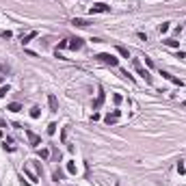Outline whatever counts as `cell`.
<instances>
[{
	"mask_svg": "<svg viewBox=\"0 0 186 186\" xmlns=\"http://www.w3.org/2000/svg\"><path fill=\"white\" fill-rule=\"evenodd\" d=\"M95 59H98L100 63H104V65H110V67H117V65H119V59L113 56V54H108V52H100Z\"/></svg>",
	"mask_w": 186,
	"mask_h": 186,
	"instance_id": "1",
	"label": "cell"
},
{
	"mask_svg": "<svg viewBox=\"0 0 186 186\" xmlns=\"http://www.w3.org/2000/svg\"><path fill=\"white\" fill-rule=\"evenodd\" d=\"M132 67H134V72H136L138 76H143V78H145V82H152L149 72H145V67L141 65V61H138V59H132Z\"/></svg>",
	"mask_w": 186,
	"mask_h": 186,
	"instance_id": "2",
	"label": "cell"
},
{
	"mask_svg": "<svg viewBox=\"0 0 186 186\" xmlns=\"http://www.w3.org/2000/svg\"><path fill=\"white\" fill-rule=\"evenodd\" d=\"M108 11H110V7H108L106 2H95V5L89 9V13L95 15V13H108Z\"/></svg>",
	"mask_w": 186,
	"mask_h": 186,
	"instance_id": "3",
	"label": "cell"
},
{
	"mask_svg": "<svg viewBox=\"0 0 186 186\" xmlns=\"http://www.w3.org/2000/svg\"><path fill=\"white\" fill-rule=\"evenodd\" d=\"M119 117H121V110H113V113H108L106 117H104V121H106L108 126H113V123L119 121Z\"/></svg>",
	"mask_w": 186,
	"mask_h": 186,
	"instance_id": "4",
	"label": "cell"
},
{
	"mask_svg": "<svg viewBox=\"0 0 186 186\" xmlns=\"http://www.w3.org/2000/svg\"><path fill=\"white\" fill-rule=\"evenodd\" d=\"M24 132H26V136H28V141H30V145H33V147H37V145L41 143V136H39V134L30 132L28 128H24Z\"/></svg>",
	"mask_w": 186,
	"mask_h": 186,
	"instance_id": "5",
	"label": "cell"
},
{
	"mask_svg": "<svg viewBox=\"0 0 186 186\" xmlns=\"http://www.w3.org/2000/svg\"><path fill=\"white\" fill-rule=\"evenodd\" d=\"M160 76H162V78H165V80H169V82H173V84H175V87H184V80H180V78H175V76H171V74H169V72H162Z\"/></svg>",
	"mask_w": 186,
	"mask_h": 186,
	"instance_id": "6",
	"label": "cell"
},
{
	"mask_svg": "<svg viewBox=\"0 0 186 186\" xmlns=\"http://www.w3.org/2000/svg\"><path fill=\"white\" fill-rule=\"evenodd\" d=\"M84 45V41L80 39V37H74V39H67V48H72V50H80Z\"/></svg>",
	"mask_w": 186,
	"mask_h": 186,
	"instance_id": "7",
	"label": "cell"
},
{
	"mask_svg": "<svg viewBox=\"0 0 186 186\" xmlns=\"http://www.w3.org/2000/svg\"><path fill=\"white\" fill-rule=\"evenodd\" d=\"M104 100H106V95H104V91L100 89V91H98V98H95V102H93V110H98V108L104 104Z\"/></svg>",
	"mask_w": 186,
	"mask_h": 186,
	"instance_id": "8",
	"label": "cell"
},
{
	"mask_svg": "<svg viewBox=\"0 0 186 186\" xmlns=\"http://www.w3.org/2000/svg\"><path fill=\"white\" fill-rule=\"evenodd\" d=\"M72 24H74V26H78V28H84V26L93 24V22H89V20H82V17H74V20H72Z\"/></svg>",
	"mask_w": 186,
	"mask_h": 186,
	"instance_id": "9",
	"label": "cell"
},
{
	"mask_svg": "<svg viewBox=\"0 0 186 186\" xmlns=\"http://www.w3.org/2000/svg\"><path fill=\"white\" fill-rule=\"evenodd\" d=\"M48 104H50V110H52V113H56V110H59V102H56V98H54V95H48Z\"/></svg>",
	"mask_w": 186,
	"mask_h": 186,
	"instance_id": "10",
	"label": "cell"
},
{
	"mask_svg": "<svg viewBox=\"0 0 186 186\" xmlns=\"http://www.w3.org/2000/svg\"><path fill=\"white\" fill-rule=\"evenodd\" d=\"M7 110H11V113H20V110H22V104H20V102H11L9 106H7Z\"/></svg>",
	"mask_w": 186,
	"mask_h": 186,
	"instance_id": "11",
	"label": "cell"
},
{
	"mask_svg": "<svg viewBox=\"0 0 186 186\" xmlns=\"http://www.w3.org/2000/svg\"><path fill=\"white\" fill-rule=\"evenodd\" d=\"M35 37H37V33H35V30H30V33L22 35V43H28V41H30V39H35Z\"/></svg>",
	"mask_w": 186,
	"mask_h": 186,
	"instance_id": "12",
	"label": "cell"
},
{
	"mask_svg": "<svg viewBox=\"0 0 186 186\" xmlns=\"http://www.w3.org/2000/svg\"><path fill=\"white\" fill-rule=\"evenodd\" d=\"M30 117H33V119H39V117H41V108H39V106H33V108H30Z\"/></svg>",
	"mask_w": 186,
	"mask_h": 186,
	"instance_id": "13",
	"label": "cell"
},
{
	"mask_svg": "<svg viewBox=\"0 0 186 186\" xmlns=\"http://www.w3.org/2000/svg\"><path fill=\"white\" fill-rule=\"evenodd\" d=\"M117 52L121 54L123 59H130V52H128V48H123V45H117Z\"/></svg>",
	"mask_w": 186,
	"mask_h": 186,
	"instance_id": "14",
	"label": "cell"
},
{
	"mask_svg": "<svg viewBox=\"0 0 186 186\" xmlns=\"http://www.w3.org/2000/svg\"><path fill=\"white\" fill-rule=\"evenodd\" d=\"M165 43L169 45V48H177V45H180V41H175V39H165Z\"/></svg>",
	"mask_w": 186,
	"mask_h": 186,
	"instance_id": "15",
	"label": "cell"
},
{
	"mask_svg": "<svg viewBox=\"0 0 186 186\" xmlns=\"http://www.w3.org/2000/svg\"><path fill=\"white\" fill-rule=\"evenodd\" d=\"M39 156L43 158V160H48V158H50V149H45V147H43V149H39Z\"/></svg>",
	"mask_w": 186,
	"mask_h": 186,
	"instance_id": "16",
	"label": "cell"
},
{
	"mask_svg": "<svg viewBox=\"0 0 186 186\" xmlns=\"http://www.w3.org/2000/svg\"><path fill=\"white\" fill-rule=\"evenodd\" d=\"M177 173H180V175H182V173H186V165H184V162H177Z\"/></svg>",
	"mask_w": 186,
	"mask_h": 186,
	"instance_id": "17",
	"label": "cell"
},
{
	"mask_svg": "<svg viewBox=\"0 0 186 186\" xmlns=\"http://www.w3.org/2000/svg\"><path fill=\"white\" fill-rule=\"evenodd\" d=\"M45 132H48L50 136H52V134L56 132V123H50V126H48V130H45Z\"/></svg>",
	"mask_w": 186,
	"mask_h": 186,
	"instance_id": "18",
	"label": "cell"
},
{
	"mask_svg": "<svg viewBox=\"0 0 186 186\" xmlns=\"http://www.w3.org/2000/svg\"><path fill=\"white\" fill-rule=\"evenodd\" d=\"M52 180H54V182L63 180V173H61V171H54V173H52Z\"/></svg>",
	"mask_w": 186,
	"mask_h": 186,
	"instance_id": "19",
	"label": "cell"
},
{
	"mask_svg": "<svg viewBox=\"0 0 186 186\" xmlns=\"http://www.w3.org/2000/svg\"><path fill=\"white\" fill-rule=\"evenodd\" d=\"M67 173H76V165H74V162H67Z\"/></svg>",
	"mask_w": 186,
	"mask_h": 186,
	"instance_id": "20",
	"label": "cell"
},
{
	"mask_svg": "<svg viewBox=\"0 0 186 186\" xmlns=\"http://www.w3.org/2000/svg\"><path fill=\"white\" fill-rule=\"evenodd\" d=\"M24 173L28 175V180H33V182H37V175H35L33 171H28V169H24Z\"/></svg>",
	"mask_w": 186,
	"mask_h": 186,
	"instance_id": "21",
	"label": "cell"
},
{
	"mask_svg": "<svg viewBox=\"0 0 186 186\" xmlns=\"http://www.w3.org/2000/svg\"><path fill=\"white\" fill-rule=\"evenodd\" d=\"M160 33H169V22H165V24H160Z\"/></svg>",
	"mask_w": 186,
	"mask_h": 186,
	"instance_id": "22",
	"label": "cell"
},
{
	"mask_svg": "<svg viewBox=\"0 0 186 186\" xmlns=\"http://www.w3.org/2000/svg\"><path fill=\"white\" fill-rule=\"evenodd\" d=\"M121 100H123V98L119 95V93H115V95H113V102H115V104H121Z\"/></svg>",
	"mask_w": 186,
	"mask_h": 186,
	"instance_id": "23",
	"label": "cell"
},
{
	"mask_svg": "<svg viewBox=\"0 0 186 186\" xmlns=\"http://www.w3.org/2000/svg\"><path fill=\"white\" fill-rule=\"evenodd\" d=\"M0 37H5V39H9V37H11V30H2V33H0Z\"/></svg>",
	"mask_w": 186,
	"mask_h": 186,
	"instance_id": "24",
	"label": "cell"
},
{
	"mask_svg": "<svg viewBox=\"0 0 186 186\" xmlns=\"http://www.w3.org/2000/svg\"><path fill=\"white\" fill-rule=\"evenodd\" d=\"M65 48H67V41H59V48L56 50H65Z\"/></svg>",
	"mask_w": 186,
	"mask_h": 186,
	"instance_id": "25",
	"label": "cell"
},
{
	"mask_svg": "<svg viewBox=\"0 0 186 186\" xmlns=\"http://www.w3.org/2000/svg\"><path fill=\"white\" fill-rule=\"evenodd\" d=\"M7 93H9V87H2V89H0V98H2V95H7Z\"/></svg>",
	"mask_w": 186,
	"mask_h": 186,
	"instance_id": "26",
	"label": "cell"
}]
</instances>
